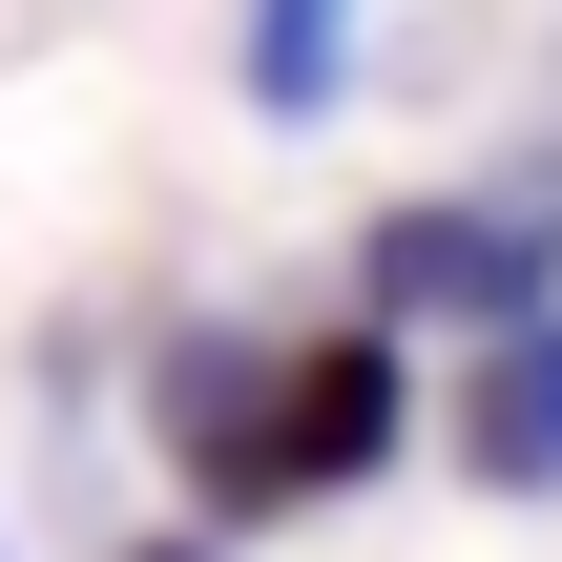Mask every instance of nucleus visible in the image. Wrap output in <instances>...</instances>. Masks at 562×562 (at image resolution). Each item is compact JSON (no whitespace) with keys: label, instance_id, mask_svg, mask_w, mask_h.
<instances>
[{"label":"nucleus","instance_id":"obj_2","mask_svg":"<svg viewBox=\"0 0 562 562\" xmlns=\"http://www.w3.org/2000/svg\"><path fill=\"white\" fill-rule=\"evenodd\" d=\"M417 438V375H396V313H334V334H271V375H250V459H271V501H355L375 459Z\"/></svg>","mask_w":562,"mask_h":562},{"label":"nucleus","instance_id":"obj_5","mask_svg":"<svg viewBox=\"0 0 562 562\" xmlns=\"http://www.w3.org/2000/svg\"><path fill=\"white\" fill-rule=\"evenodd\" d=\"M355 83V0H250V125H334Z\"/></svg>","mask_w":562,"mask_h":562},{"label":"nucleus","instance_id":"obj_6","mask_svg":"<svg viewBox=\"0 0 562 562\" xmlns=\"http://www.w3.org/2000/svg\"><path fill=\"white\" fill-rule=\"evenodd\" d=\"M125 562H209V542H125Z\"/></svg>","mask_w":562,"mask_h":562},{"label":"nucleus","instance_id":"obj_1","mask_svg":"<svg viewBox=\"0 0 562 562\" xmlns=\"http://www.w3.org/2000/svg\"><path fill=\"white\" fill-rule=\"evenodd\" d=\"M355 292L417 313V334H501V313H542V292H562V146H521L501 188H417V209H375V229H355Z\"/></svg>","mask_w":562,"mask_h":562},{"label":"nucleus","instance_id":"obj_3","mask_svg":"<svg viewBox=\"0 0 562 562\" xmlns=\"http://www.w3.org/2000/svg\"><path fill=\"white\" fill-rule=\"evenodd\" d=\"M250 375H271V334H167V375H146V417H167V459H188V501L209 521H292L271 501V459H250Z\"/></svg>","mask_w":562,"mask_h":562},{"label":"nucleus","instance_id":"obj_4","mask_svg":"<svg viewBox=\"0 0 562 562\" xmlns=\"http://www.w3.org/2000/svg\"><path fill=\"white\" fill-rule=\"evenodd\" d=\"M459 480H480V501H562V292L480 334V375H459Z\"/></svg>","mask_w":562,"mask_h":562}]
</instances>
